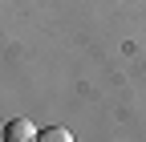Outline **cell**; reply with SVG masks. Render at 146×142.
I'll return each instance as SVG.
<instances>
[{"instance_id":"6da1fadb","label":"cell","mask_w":146,"mask_h":142,"mask_svg":"<svg viewBox=\"0 0 146 142\" xmlns=\"http://www.w3.org/2000/svg\"><path fill=\"white\" fill-rule=\"evenodd\" d=\"M4 142H36V126L29 118H12L4 126Z\"/></svg>"},{"instance_id":"7a4b0ae2","label":"cell","mask_w":146,"mask_h":142,"mask_svg":"<svg viewBox=\"0 0 146 142\" xmlns=\"http://www.w3.org/2000/svg\"><path fill=\"white\" fill-rule=\"evenodd\" d=\"M36 142H73V134L65 126H45V130H36Z\"/></svg>"}]
</instances>
